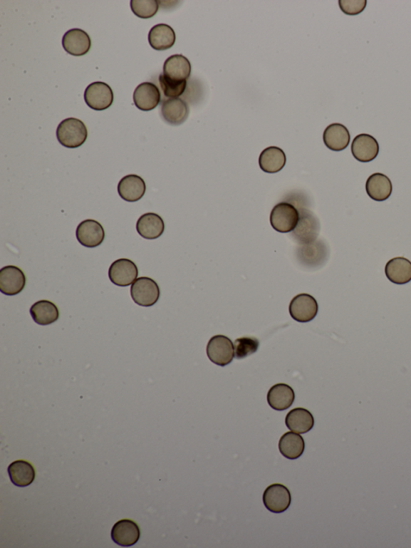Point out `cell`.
I'll list each match as a JSON object with an SVG mask.
<instances>
[{
  "mask_svg": "<svg viewBox=\"0 0 411 548\" xmlns=\"http://www.w3.org/2000/svg\"><path fill=\"white\" fill-rule=\"evenodd\" d=\"M59 143L67 148H78L83 145L88 138V130L85 123L78 118L65 119L56 130Z\"/></svg>",
  "mask_w": 411,
  "mask_h": 548,
  "instance_id": "obj_1",
  "label": "cell"
},
{
  "mask_svg": "<svg viewBox=\"0 0 411 548\" xmlns=\"http://www.w3.org/2000/svg\"><path fill=\"white\" fill-rule=\"evenodd\" d=\"M300 219L292 232L294 241L300 245L311 244L318 240L321 230L319 219L306 207H300Z\"/></svg>",
  "mask_w": 411,
  "mask_h": 548,
  "instance_id": "obj_2",
  "label": "cell"
},
{
  "mask_svg": "<svg viewBox=\"0 0 411 548\" xmlns=\"http://www.w3.org/2000/svg\"><path fill=\"white\" fill-rule=\"evenodd\" d=\"M300 219L298 209L289 202H281L271 210L270 222L273 228L281 233L292 232Z\"/></svg>",
  "mask_w": 411,
  "mask_h": 548,
  "instance_id": "obj_3",
  "label": "cell"
},
{
  "mask_svg": "<svg viewBox=\"0 0 411 548\" xmlns=\"http://www.w3.org/2000/svg\"><path fill=\"white\" fill-rule=\"evenodd\" d=\"M330 255L327 244L323 240H318L308 244L300 245L296 250V257L302 266L309 269L319 268L323 266Z\"/></svg>",
  "mask_w": 411,
  "mask_h": 548,
  "instance_id": "obj_4",
  "label": "cell"
},
{
  "mask_svg": "<svg viewBox=\"0 0 411 548\" xmlns=\"http://www.w3.org/2000/svg\"><path fill=\"white\" fill-rule=\"evenodd\" d=\"M130 294L136 304L150 307L154 306L160 297V289L157 283L147 276H142L132 283Z\"/></svg>",
  "mask_w": 411,
  "mask_h": 548,
  "instance_id": "obj_5",
  "label": "cell"
},
{
  "mask_svg": "<svg viewBox=\"0 0 411 548\" xmlns=\"http://www.w3.org/2000/svg\"><path fill=\"white\" fill-rule=\"evenodd\" d=\"M207 354L209 360L220 367L231 363L235 357V350L231 340L224 336L212 337L207 346Z\"/></svg>",
  "mask_w": 411,
  "mask_h": 548,
  "instance_id": "obj_6",
  "label": "cell"
},
{
  "mask_svg": "<svg viewBox=\"0 0 411 548\" xmlns=\"http://www.w3.org/2000/svg\"><path fill=\"white\" fill-rule=\"evenodd\" d=\"M289 313L296 322H311L318 313V301L308 294L296 295L290 302Z\"/></svg>",
  "mask_w": 411,
  "mask_h": 548,
  "instance_id": "obj_7",
  "label": "cell"
},
{
  "mask_svg": "<svg viewBox=\"0 0 411 548\" xmlns=\"http://www.w3.org/2000/svg\"><path fill=\"white\" fill-rule=\"evenodd\" d=\"M263 502L270 512L279 514L287 511L292 502V496L286 487L276 483L265 490Z\"/></svg>",
  "mask_w": 411,
  "mask_h": 548,
  "instance_id": "obj_8",
  "label": "cell"
},
{
  "mask_svg": "<svg viewBox=\"0 0 411 548\" xmlns=\"http://www.w3.org/2000/svg\"><path fill=\"white\" fill-rule=\"evenodd\" d=\"M85 100L86 104L95 110L100 111L110 108L113 103L111 87L101 81L90 84L86 88Z\"/></svg>",
  "mask_w": 411,
  "mask_h": 548,
  "instance_id": "obj_9",
  "label": "cell"
},
{
  "mask_svg": "<svg viewBox=\"0 0 411 548\" xmlns=\"http://www.w3.org/2000/svg\"><path fill=\"white\" fill-rule=\"evenodd\" d=\"M76 236L83 247L95 248L103 243L105 233L103 225L97 220L85 219L78 226Z\"/></svg>",
  "mask_w": 411,
  "mask_h": 548,
  "instance_id": "obj_10",
  "label": "cell"
},
{
  "mask_svg": "<svg viewBox=\"0 0 411 548\" xmlns=\"http://www.w3.org/2000/svg\"><path fill=\"white\" fill-rule=\"evenodd\" d=\"M26 285V276L22 269L14 266L5 267L0 270V291L5 295L20 294Z\"/></svg>",
  "mask_w": 411,
  "mask_h": 548,
  "instance_id": "obj_11",
  "label": "cell"
},
{
  "mask_svg": "<svg viewBox=\"0 0 411 548\" xmlns=\"http://www.w3.org/2000/svg\"><path fill=\"white\" fill-rule=\"evenodd\" d=\"M138 276L136 264L129 259H118L111 264L109 276L113 284L118 286H128L134 283Z\"/></svg>",
  "mask_w": 411,
  "mask_h": 548,
  "instance_id": "obj_12",
  "label": "cell"
},
{
  "mask_svg": "<svg viewBox=\"0 0 411 548\" xmlns=\"http://www.w3.org/2000/svg\"><path fill=\"white\" fill-rule=\"evenodd\" d=\"M351 151L354 159L361 162H370L377 158L379 144L370 135H358L353 140Z\"/></svg>",
  "mask_w": 411,
  "mask_h": 548,
  "instance_id": "obj_13",
  "label": "cell"
},
{
  "mask_svg": "<svg viewBox=\"0 0 411 548\" xmlns=\"http://www.w3.org/2000/svg\"><path fill=\"white\" fill-rule=\"evenodd\" d=\"M91 39L84 30L74 29L67 31L62 39L66 51L75 56L87 54L91 48Z\"/></svg>",
  "mask_w": 411,
  "mask_h": 548,
  "instance_id": "obj_14",
  "label": "cell"
},
{
  "mask_svg": "<svg viewBox=\"0 0 411 548\" xmlns=\"http://www.w3.org/2000/svg\"><path fill=\"white\" fill-rule=\"evenodd\" d=\"M140 528L135 522L130 519L118 521L113 527L111 532L113 542L122 547L135 545L140 538Z\"/></svg>",
  "mask_w": 411,
  "mask_h": 548,
  "instance_id": "obj_15",
  "label": "cell"
},
{
  "mask_svg": "<svg viewBox=\"0 0 411 548\" xmlns=\"http://www.w3.org/2000/svg\"><path fill=\"white\" fill-rule=\"evenodd\" d=\"M147 191L144 180L137 175L125 176L120 180L118 192L121 197L128 202H137L140 200Z\"/></svg>",
  "mask_w": 411,
  "mask_h": 548,
  "instance_id": "obj_16",
  "label": "cell"
},
{
  "mask_svg": "<svg viewBox=\"0 0 411 548\" xmlns=\"http://www.w3.org/2000/svg\"><path fill=\"white\" fill-rule=\"evenodd\" d=\"M134 102L137 108L142 111L154 110L161 102L160 91L154 83H142L134 93Z\"/></svg>",
  "mask_w": 411,
  "mask_h": 548,
  "instance_id": "obj_17",
  "label": "cell"
},
{
  "mask_svg": "<svg viewBox=\"0 0 411 548\" xmlns=\"http://www.w3.org/2000/svg\"><path fill=\"white\" fill-rule=\"evenodd\" d=\"M188 104L181 98H169L164 100L161 113L162 116L170 125H180L184 123L189 116Z\"/></svg>",
  "mask_w": 411,
  "mask_h": 548,
  "instance_id": "obj_18",
  "label": "cell"
},
{
  "mask_svg": "<svg viewBox=\"0 0 411 548\" xmlns=\"http://www.w3.org/2000/svg\"><path fill=\"white\" fill-rule=\"evenodd\" d=\"M365 191L373 200L383 202L390 197L393 186L388 176L382 173H375L371 175L366 181Z\"/></svg>",
  "mask_w": 411,
  "mask_h": 548,
  "instance_id": "obj_19",
  "label": "cell"
},
{
  "mask_svg": "<svg viewBox=\"0 0 411 548\" xmlns=\"http://www.w3.org/2000/svg\"><path fill=\"white\" fill-rule=\"evenodd\" d=\"M136 229L138 234L147 240H155L160 237L165 230L162 218L154 212L143 214L138 219Z\"/></svg>",
  "mask_w": 411,
  "mask_h": 548,
  "instance_id": "obj_20",
  "label": "cell"
},
{
  "mask_svg": "<svg viewBox=\"0 0 411 548\" xmlns=\"http://www.w3.org/2000/svg\"><path fill=\"white\" fill-rule=\"evenodd\" d=\"M385 274L396 285L407 284L411 281V262L405 257H395L385 264Z\"/></svg>",
  "mask_w": 411,
  "mask_h": 548,
  "instance_id": "obj_21",
  "label": "cell"
},
{
  "mask_svg": "<svg viewBox=\"0 0 411 548\" xmlns=\"http://www.w3.org/2000/svg\"><path fill=\"white\" fill-rule=\"evenodd\" d=\"M191 73V62L184 56L173 55L164 63L163 74L170 79L178 81H187Z\"/></svg>",
  "mask_w": 411,
  "mask_h": 548,
  "instance_id": "obj_22",
  "label": "cell"
},
{
  "mask_svg": "<svg viewBox=\"0 0 411 548\" xmlns=\"http://www.w3.org/2000/svg\"><path fill=\"white\" fill-rule=\"evenodd\" d=\"M323 140L326 146L331 150H344L350 143V131L343 124H331L324 131Z\"/></svg>",
  "mask_w": 411,
  "mask_h": 548,
  "instance_id": "obj_23",
  "label": "cell"
},
{
  "mask_svg": "<svg viewBox=\"0 0 411 548\" xmlns=\"http://www.w3.org/2000/svg\"><path fill=\"white\" fill-rule=\"evenodd\" d=\"M294 400V391L286 383L276 384L268 393L269 405L276 411L286 410L292 406Z\"/></svg>",
  "mask_w": 411,
  "mask_h": 548,
  "instance_id": "obj_24",
  "label": "cell"
},
{
  "mask_svg": "<svg viewBox=\"0 0 411 548\" xmlns=\"http://www.w3.org/2000/svg\"><path fill=\"white\" fill-rule=\"evenodd\" d=\"M148 39L152 48L157 51H163L174 46L176 35L174 29L169 25L160 24L150 29Z\"/></svg>",
  "mask_w": 411,
  "mask_h": 548,
  "instance_id": "obj_25",
  "label": "cell"
},
{
  "mask_svg": "<svg viewBox=\"0 0 411 548\" xmlns=\"http://www.w3.org/2000/svg\"><path fill=\"white\" fill-rule=\"evenodd\" d=\"M286 155L279 148L270 147L264 149L259 158V165L263 172L277 173L286 165Z\"/></svg>",
  "mask_w": 411,
  "mask_h": 548,
  "instance_id": "obj_26",
  "label": "cell"
},
{
  "mask_svg": "<svg viewBox=\"0 0 411 548\" xmlns=\"http://www.w3.org/2000/svg\"><path fill=\"white\" fill-rule=\"evenodd\" d=\"M9 475L12 483L19 487H26L36 477L33 465L24 460H18L9 466Z\"/></svg>",
  "mask_w": 411,
  "mask_h": 548,
  "instance_id": "obj_27",
  "label": "cell"
},
{
  "mask_svg": "<svg viewBox=\"0 0 411 548\" xmlns=\"http://www.w3.org/2000/svg\"><path fill=\"white\" fill-rule=\"evenodd\" d=\"M286 424L292 432L306 433L314 426L313 415L306 408H296L286 415Z\"/></svg>",
  "mask_w": 411,
  "mask_h": 548,
  "instance_id": "obj_28",
  "label": "cell"
},
{
  "mask_svg": "<svg viewBox=\"0 0 411 548\" xmlns=\"http://www.w3.org/2000/svg\"><path fill=\"white\" fill-rule=\"evenodd\" d=\"M31 317L34 322L42 326L52 324L58 321L60 312L58 306L53 302L41 300L36 302L30 309Z\"/></svg>",
  "mask_w": 411,
  "mask_h": 548,
  "instance_id": "obj_29",
  "label": "cell"
},
{
  "mask_svg": "<svg viewBox=\"0 0 411 548\" xmlns=\"http://www.w3.org/2000/svg\"><path fill=\"white\" fill-rule=\"evenodd\" d=\"M305 440L294 432L284 433L280 439L279 450L281 455L288 459L299 458L305 451Z\"/></svg>",
  "mask_w": 411,
  "mask_h": 548,
  "instance_id": "obj_30",
  "label": "cell"
},
{
  "mask_svg": "<svg viewBox=\"0 0 411 548\" xmlns=\"http://www.w3.org/2000/svg\"><path fill=\"white\" fill-rule=\"evenodd\" d=\"M160 83L164 95L169 98H179L187 89V81H174L163 73L160 76Z\"/></svg>",
  "mask_w": 411,
  "mask_h": 548,
  "instance_id": "obj_31",
  "label": "cell"
},
{
  "mask_svg": "<svg viewBox=\"0 0 411 548\" xmlns=\"http://www.w3.org/2000/svg\"><path fill=\"white\" fill-rule=\"evenodd\" d=\"M130 8L137 17L149 19L157 14L160 4L157 0H132Z\"/></svg>",
  "mask_w": 411,
  "mask_h": 548,
  "instance_id": "obj_32",
  "label": "cell"
},
{
  "mask_svg": "<svg viewBox=\"0 0 411 548\" xmlns=\"http://www.w3.org/2000/svg\"><path fill=\"white\" fill-rule=\"evenodd\" d=\"M259 346H260V343H259V340L255 337L237 338L235 345H234L235 356L238 360H243V358L256 353Z\"/></svg>",
  "mask_w": 411,
  "mask_h": 548,
  "instance_id": "obj_33",
  "label": "cell"
},
{
  "mask_svg": "<svg viewBox=\"0 0 411 548\" xmlns=\"http://www.w3.org/2000/svg\"><path fill=\"white\" fill-rule=\"evenodd\" d=\"M339 7L348 16H357L365 10L366 0H340Z\"/></svg>",
  "mask_w": 411,
  "mask_h": 548,
  "instance_id": "obj_34",
  "label": "cell"
}]
</instances>
